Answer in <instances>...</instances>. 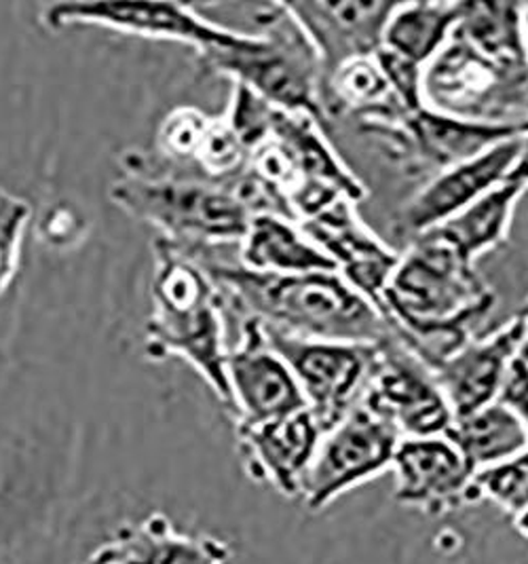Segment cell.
<instances>
[{"label": "cell", "instance_id": "10", "mask_svg": "<svg viewBox=\"0 0 528 564\" xmlns=\"http://www.w3.org/2000/svg\"><path fill=\"white\" fill-rule=\"evenodd\" d=\"M45 26H98L159 41H176L200 55L230 50L248 32L218 26L202 18L195 7L177 2H57L43 13Z\"/></svg>", "mask_w": 528, "mask_h": 564}, {"label": "cell", "instance_id": "32", "mask_svg": "<svg viewBox=\"0 0 528 564\" xmlns=\"http://www.w3.org/2000/svg\"><path fill=\"white\" fill-rule=\"evenodd\" d=\"M505 182H511V184L528 188V123L525 133L520 135V151H518L514 167H511V172H509Z\"/></svg>", "mask_w": 528, "mask_h": 564}, {"label": "cell", "instance_id": "1", "mask_svg": "<svg viewBox=\"0 0 528 564\" xmlns=\"http://www.w3.org/2000/svg\"><path fill=\"white\" fill-rule=\"evenodd\" d=\"M495 308V292L433 235L408 243L387 283L378 311L389 336L433 372L478 334Z\"/></svg>", "mask_w": 528, "mask_h": 564}, {"label": "cell", "instance_id": "13", "mask_svg": "<svg viewBox=\"0 0 528 564\" xmlns=\"http://www.w3.org/2000/svg\"><path fill=\"white\" fill-rule=\"evenodd\" d=\"M518 151L520 135L428 180L423 188L398 212L394 232L410 243L412 239L438 229L465 207L476 204L479 197L504 184Z\"/></svg>", "mask_w": 528, "mask_h": 564}, {"label": "cell", "instance_id": "3", "mask_svg": "<svg viewBox=\"0 0 528 564\" xmlns=\"http://www.w3.org/2000/svg\"><path fill=\"white\" fill-rule=\"evenodd\" d=\"M152 315L147 322V356L188 361L230 411L223 299L202 262L176 243L154 241Z\"/></svg>", "mask_w": 528, "mask_h": 564}, {"label": "cell", "instance_id": "35", "mask_svg": "<svg viewBox=\"0 0 528 564\" xmlns=\"http://www.w3.org/2000/svg\"><path fill=\"white\" fill-rule=\"evenodd\" d=\"M525 39H527L528 50V4H525Z\"/></svg>", "mask_w": 528, "mask_h": 564}, {"label": "cell", "instance_id": "28", "mask_svg": "<svg viewBox=\"0 0 528 564\" xmlns=\"http://www.w3.org/2000/svg\"><path fill=\"white\" fill-rule=\"evenodd\" d=\"M212 117L195 106L172 110L157 133V149L172 163H195Z\"/></svg>", "mask_w": 528, "mask_h": 564}, {"label": "cell", "instance_id": "6", "mask_svg": "<svg viewBox=\"0 0 528 564\" xmlns=\"http://www.w3.org/2000/svg\"><path fill=\"white\" fill-rule=\"evenodd\" d=\"M425 106L456 119L527 128L528 64L497 62L453 34L423 70Z\"/></svg>", "mask_w": 528, "mask_h": 564}, {"label": "cell", "instance_id": "19", "mask_svg": "<svg viewBox=\"0 0 528 564\" xmlns=\"http://www.w3.org/2000/svg\"><path fill=\"white\" fill-rule=\"evenodd\" d=\"M230 547L209 535H184L154 513L140 524L123 527L89 558V564H227Z\"/></svg>", "mask_w": 528, "mask_h": 564}, {"label": "cell", "instance_id": "27", "mask_svg": "<svg viewBox=\"0 0 528 564\" xmlns=\"http://www.w3.org/2000/svg\"><path fill=\"white\" fill-rule=\"evenodd\" d=\"M476 499L493 501L511 518L528 512V451L474 474Z\"/></svg>", "mask_w": 528, "mask_h": 564}, {"label": "cell", "instance_id": "9", "mask_svg": "<svg viewBox=\"0 0 528 564\" xmlns=\"http://www.w3.org/2000/svg\"><path fill=\"white\" fill-rule=\"evenodd\" d=\"M400 434L364 404L326 432L302 482L309 512H322L341 495L391 469Z\"/></svg>", "mask_w": 528, "mask_h": 564}, {"label": "cell", "instance_id": "30", "mask_svg": "<svg viewBox=\"0 0 528 564\" xmlns=\"http://www.w3.org/2000/svg\"><path fill=\"white\" fill-rule=\"evenodd\" d=\"M28 218V202L0 188V294L18 273Z\"/></svg>", "mask_w": 528, "mask_h": 564}, {"label": "cell", "instance_id": "33", "mask_svg": "<svg viewBox=\"0 0 528 564\" xmlns=\"http://www.w3.org/2000/svg\"><path fill=\"white\" fill-rule=\"evenodd\" d=\"M522 315H525V333H522V340H520L516 359L528 370V303L522 307Z\"/></svg>", "mask_w": 528, "mask_h": 564}, {"label": "cell", "instance_id": "15", "mask_svg": "<svg viewBox=\"0 0 528 564\" xmlns=\"http://www.w3.org/2000/svg\"><path fill=\"white\" fill-rule=\"evenodd\" d=\"M299 225L330 258L334 271L378 308L380 296L400 262V252L364 225L357 206L349 199H341Z\"/></svg>", "mask_w": 528, "mask_h": 564}, {"label": "cell", "instance_id": "14", "mask_svg": "<svg viewBox=\"0 0 528 564\" xmlns=\"http://www.w3.org/2000/svg\"><path fill=\"white\" fill-rule=\"evenodd\" d=\"M317 53L322 80L343 64L375 57L398 2L389 0H299L285 2Z\"/></svg>", "mask_w": 528, "mask_h": 564}, {"label": "cell", "instance_id": "31", "mask_svg": "<svg viewBox=\"0 0 528 564\" xmlns=\"http://www.w3.org/2000/svg\"><path fill=\"white\" fill-rule=\"evenodd\" d=\"M378 66L391 85V91L406 110H419L425 106L423 98V68L406 62L394 53L380 50L377 53Z\"/></svg>", "mask_w": 528, "mask_h": 564}, {"label": "cell", "instance_id": "8", "mask_svg": "<svg viewBox=\"0 0 528 564\" xmlns=\"http://www.w3.org/2000/svg\"><path fill=\"white\" fill-rule=\"evenodd\" d=\"M357 131L373 138L408 178L428 182L505 140L522 135L525 128L474 123L423 106L389 123L364 126Z\"/></svg>", "mask_w": 528, "mask_h": 564}, {"label": "cell", "instance_id": "34", "mask_svg": "<svg viewBox=\"0 0 528 564\" xmlns=\"http://www.w3.org/2000/svg\"><path fill=\"white\" fill-rule=\"evenodd\" d=\"M514 524H516L518 533H520L522 538L528 539V512L522 513V516H518V518H514Z\"/></svg>", "mask_w": 528, "mask_h": 564}, {"label": "cell", "instance_id": "16", "mask_svg": "<svg viewBox=\"0 0 528 564\" xmlns=\"http://www.w3.org/2000/svg\"><path fill=\"white\" fill-rule=\"evenodd\" d=\"M391 471L396 501L428 516H446L478 503L474 474L446 436L400 440Z\"/></svg>", "mask_w": 528, "mask_h": 564}, {"label": "cell", "instance_id": "2", "mask_svg": "<svg viewBox=\"0 0 528 564\" xmlns=\"http://www.w3.org/2000/svg\"><path fill=\"white\" fill-rule=\"evenodd\" d=\"M216 283L223 305L267 330L343 343H382L389 330L382 313L336 271L276 275L212 257V250H186Z\"/></svg>", "mask_w": 528, "mask_h": 564}, {"label": "cell", "instance_id": "17", "mask_svg": "<svg viewBox=\"0 0 528 564\" xmlns=\"http://www.w3.org/2000/svg\"><path fill=\"white\" fill-rule=\"evenodd\" d=\"M522 333L525 315L520 308L493 333L476 334L433 370L454 419L497 402L505 377L518 356Z\"/></svg>", "mask_w": 528, "mask_h": 564}, {"label": "cell", "instance_id": "25", "mask_svg": "<svg viewBox=\"0 0 528 564\" xmlns=\"http://www.w3.org/2000/svg\"><path fill=\"white\" fill-rule=\"evenodd\" d=\"M446 437L461 453L472 474L528 451L525 425L502 402H493L467 416L454 419Z\"/></svg>", "mask_w": 528, "mask_h": 564}, {"label": "cell", "instance_id": "12", "mask_svg": "<svg viewBox=\"0 0 528 564\" xmlns=\"http://www.w3.org/2000/svg\"><path fill=\"white\" fill-rule=\"evenodd\" d=\"M230 412L237 425H256L304 411L301 389L256 319L239 322V338L227 354Z\"/></svg>", "mask_w": 528, "mask_h": 564}, {"label": "cell", "instance_id": "29", "mask_svg": "<svg viewBox=\"0 0 528 564\" xmlns=\"http://www.w3.org/2000/svg\"><path fill=\"white\" fill-rule=\"evenodd\" d=\"M276 112V106L256 96L252 89L233 83L227 115L223 117L228 128L235 131V135L248 149V153L252 154L260 144L271 140Z\"/></svg>", "mask_w": 528, "mask_h": 564}, {"label": "cell", "instance_id": "5", "mask_svg": "<svg viewBox=\"0 0 528 564\" xmlns=\"http://www.w3.org/2000/svg\"><path fill=\"white\" fill-rule=\"evenodd\" d=\"M110 199L182 250L241 243L254 216L230 182L154 176L142 170L115 180Z\"/></svg>", "mask_w": 528, "mask_h": 564}, {"label": "cell", "instance_id": "20", "mask_svg": "<svg viewBox=\"0 0 528 564\" xmlns=\"http://www.w3.org/2000/svg\"><path fill=\"white\" fill-rule=\"evenodd\" d=\"M239 264L256 273L276 275L334 271L330 258L309 239L299 223L276 214L252 216L241 239Z\"/></svg>", "mask_w": 528, "mask_h": 564}, {"label": "cell", "instance_id": "21", "mask_svg": "<svg viewBox=\"0 0 528 564\" xmlns=\"http://www.w3.org/2000/svg\"><path fill=\"white\" fill-rule=\"evenodd\" d=\"M271 138L294 159L302 182L311 180L326 184L345 195L355 206L368 197L364 182L353 174L341 154L330 147L324 128L315 119L277 110Z\"/></svg>", "mask_w": 528, "mask_h": 564}, {"label": "cell", "instance_id": "18", "mask_svg": "<svg viewBox=\"0 0 528 564\" xmlns=\"http://www.w3.org/2000/svg\"><path fill=\"white\" fill-rule=\"evenodd\" d=\"M322 436L304 409L256 425H237V451L254 482L269 485L279 495L294 499L301 497Z\"/></svg>", "mask_w": 528, "mask_h": 564}, {"label": "cell", "instance_id": "23", "mask_svg": "<svg viewBox=\"0 0 528 564\" xmlns=\"http://www.w3.org/2000/svg\"><path fill=\"white\" fill-rule=\"evenodd\" d=\"M459 18L461 2H398L382 34V50L425 70L451 43Z\"/></svg>", "mask_w": 528, "mask_h": 564}, {"label": "cell", "instance_id": "11", "mask_svg": "<svg viewBox=\"0 0 528 564\" xmlns=\"http://www.w3.org/2000/svg\"><path fill=\"white\" fill-rule=\"evenodd\" d=\"M362 404L402 440L446 436L454 414L433 372L391 336L378 343V361Z\"/></svg>", "mask_w": 528, "mask_h": 564}, {"label": "cell", "instance_id": "4", "mask_svg": "<svg viewBox=\"0 0 528 564\" xmlns=\"http://www.w3.org/2000/svg\"><path fill=\"white\" fill-rule=\"evenodd\" d=\"M254 24L258 32L246 34L239 45L200 55L203 68L252 89L277 110L306 115L326 129L320 59L285 2L258 4Z\"/></svg>", "mask_w": 528, "mask_h": 564}, {"label": "cell", "instance_id": "24", "mask_svg": "<svg viewBox=\"0 0 528 564\" xmlns=\"http://www.w3.org/2000/svg\"><path fill=\"white\" fill-rule=\"evenodd\" d=\"M454 36L491 59L528 64L525 4L520 2L461 0Z\"/></svg>", "mask_w": 528, "mask_h": 564}, {"label": "cell", "instance_id": "26", "mask_svg": "<svg viewBox=\"0 0 528 564\" xmlns=\"http://www.w3.org/2000/svg\"><path fill=\"white\" fill-rule=\"evenodd\" d=\"M200 178L209 182H230L250 167V153L228 128L225 117H212L205 129L200 153L195 156Z\"/></svg>", "mask_w": 528, "mask_h": 564}, {"label": "cell", "instance_id": "22", "mask_svg": "<svg viewBox=\"0 0 528 564\" xmlns=\"http://www.w3.org/2000/svg\"><path fill=\"white\" fill-rule=\"evenodd\" d=\"M525 191L527 188L518 184L504 182L484 197H479L476 204L465 207L451 220L425 235L438 237L440 241L451 246L465 262L476 264L478 258L491 254L507 243L514 212Z\"/></svg>", "mask_w": 528, "mask_h": 564}, {"label": "cell", "instance_id": "7", "mask_svg": "<svg viewBox=\"0 0 528 564\" xmlns=\"http://www.w3.org/2000/svg\"><path fill=\"white\" fill-rule=\"evenodd\" d=\"M267 334L277 354L292 370L304 409L322 434L336 427L362 404L377 368L378 345L301 338L276 330Z\"/></svg>", "mask_w": 528, "mask_h": 564}]
</instances>
